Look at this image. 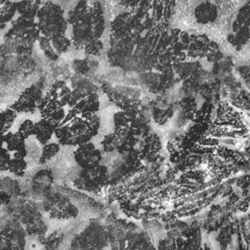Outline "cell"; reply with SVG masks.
Segmentation results:
<instances>
[{"mask_svg":"<svg viewBox=\"0 0 250 250\" xmlns=\"http://www.w3.org/2000/svg\"><path fill=\"white\" fill-rule=\"evenodd\" d=\"M40 7V0H20L16 2L17 13L19 17L26 20H34Z\"/></svg>","mask_w":250,"mask_h":250,"instance_id":"obj_16","label":"cell"},{"mask_svg":"<svg viewBox=\"0 0 250 250\" xmlns=\"http://www.w3.org/2000/svg\"><path fill=\"white\" fill-rule=\"evenodd\" d=\"M51 45L54 49V51L60 56L62 53H65L69 47L71 46V40L68 38L65 33L63 34H56L53 36H50Z\"/></svg>","mask_w":250,"mask_h":250,"instance_id":"obj_18","label":"cell"},{"mask_svg":"<svg viewBox=\"0 0 250 250\" xmlns=\"http://www.w3.org/2000/svg\"><path fill=\"white\" fill-rule=\"evenodd\" d=\"M233 104H235V106L240 107L242 109H247L249 108V98L248 95H241L238 98H236L235 102H233Z\"/></svg>","mask_w":250,"mask_h":250,"instance_id":"obj_29","label":"cell"},{"mask_svg":"<svg viewBox=\"0 0 250 250\" xmlns=\"http://www.w3.org/2000/svg\"><path fill=\"white\" fill-rule=\"evenodd\" d=\"M10 199H11L10 194L7 191H5L2 188H0V205L8 204Z\"/></svg>","mask_w":250,"mask_h":250,"instance_id":"obj_31","label":"cell"},{"mask_svg":"<svg viewBox=\"0 0 250 250\" xmlns=\"http://www.w3.org/2000/svg\"><path fill=\"white\" fill-rule=\"evenodd\" d=\"M83 50L90 56H98L103 50V43L101 39H93L83 47Z\"/></svg>","mask_w":250,"mask_h":250,"instance_id":"obj_24","label":"cell"},{"mask_svg":"<svg viewBox=\"0 0 250 250\" xmlns=\"http://www.w3.org/2000/svg\"><path fill=\"white\" fill-rule=\"evenodd\" d=\"M56 126L47 121L46 119L41 118L39 121L34 123V132L33 137L36 139V141L44 146L47 143L50 142L52 137L54 136Z\"/></svg>","mask_w":250,"mask_h":250,"instance_id":"obj_14","label":"cell"},{"mask_svg":"<svg viewBox=\"0 0 250 250\" xmlns=\"http://www.w3.org/2000/svg\"><path fill=\"white\" fill-rule=\"evenodd\" d=\"M194 17L196 21L201 24L214 22L218 17L217 6L211 2L200 3L194 10Z\"/></svg>","mask_w":250,"mask_h":250,"instance_id":"obj_12","label":"cell"},{"mask_svg":"<svg viewBox=\"0 0 250 250\" xmlns=\"http://www.w3.org/2000/svg\"><path fill=\"white\" fill-rule=\"evenodd\" d=\"M181 107L184 109L186 114L190 118H193L196 112V102L191 97H187L181 101Z\"/></svg>","mask_w":250,"mask_h":250,"instance_id":"obj_26","label":"cell"},{"mask_svg":"<svg viewBox=\"0 0 250 250\" xmlns=\"http://www.w3.org/2000/svg\"><path fill=\"white\" fill-rule=\"evenodd\" d=\"M36 19L40 35L47 37L63 34L68 26L62 7L52 2H47L39 7Z\"/></svg>","mask_w":250,"mask_h":250,"instance_id":"obj_1","label":"cell"},{"mask_svg":"<svg viewBox=\"0 0 250 250\" xmlns=\"http://www.w3.org/2000/svg\"><path fill=\"white\" fill-rule=\"evenodd\" d=\"M60 151V145L58 143H47L43 146L39 155V163L45 164L52 160Z\"/></svg>","mask_w":250,"mask_h":250,"instance_id":"obj_21","label":"cell"},{"mask_svg":"<svg viewBox=\"0 0 250 250\" xmlns=\"http://www.w3.org/2000/svg\"><path fill=\"white\" fill-rule=\"evenodd\" d=\"M74 160L84 170L100 165L102 160L101 151L91 142L80 145L73 153Z\"/></svg>","mask_w":250,"mask_h":250,"instance_id":"obj_5","label":"cell"},{"mask_svg":"<svg viewBox=\"0 0 250 250\" xmlns=\"http://www.w3.org/2000/svg\"><path fill=\"white\" fill-rule=\"evenodd\" d=\"M12 158V154L7 148L0 144V172H5L8 169V163Z\"/></svg>","mask_w":250,"mask_h":250,"instance_id":"obj_28","label":"cell"},{"mask_svg":"<svg viewBox=\"0 0 250 250\" xmlns=\"http://www.w3.org/2000/svg\"><path fill=\"white\" fill-rule=\"evenodd\" d=\"M82 234L95 250H101L107 244V234L103 226L99 224L93 223Z\"/></svg>","mask_w":250,"mask_h":250,"instance_id":"obj_8","label":"cell"},{"mask_svg":"<svg viewBox=\"0 0 250 250\" xmlns=\"http://www.w3.org/2000/svg\"><path fill=\"white\" fill-rule=\"evenodd\" d=\"M18 113L8 107L0 112V135H4L10 131L17 119Z\"/></svg>","mask_w":250,"mask_h":250,"instance_id":"obj_17","label":"cell"},{"mask_svg":"<svg viewBox=\"0 0 250 250\" xmlns=\"http://www.w3.org/2000/svg\"><path fill=\"white\" fill-rule=\"evenodd\" d=\"M160 4H162L163 6L173 9L175 6V0H157Z\"/></svg>","mask_w":250,"mask_h":250,"instance_id":"obj_32","label":"cell"},{"mask_svg":"<svg viewBox=\"0 0 250 250\" xmlns=\"http://www.w3.org/2000/svg\"><path fill=\"white\" fill-rule=\"evenodd\" d=\"M54 135L58 140L59 145L62 146H71L72 134L67 123H62L55 128Z\"/></svg>","mask_w":250,"mask_h":250,"instance_id":"obj_19","label":"cell"},{"mask_svg":"<svg viewBox=\"0 0 250 250\" xmlns=\"http://www.w3.org/2000/svg\"><path fill=\"white\" fill-rule=\"evenodd\" d=\"M160 149L161 142L159 137L155 133L148 132L145 136H143L141 150L145 157L153 158L157 156Z\"/></svg>","mask_w":250,"mask_h":250,"instance_id":"obj_13","label":"cell"},{"mask_svg":"<svg viewBox=\"0 0 250 250\" xmlns=\"http://www.w3.org/2000/svg\"><path fill=\"white\" fill-rule=\"evenodd\" d=\"M26 169H27V162L25 158L12 157L8 163L7 171L10 172L15 177L21 178L25 174Z\"/></svg>","mask_w":250,"mask_h":250,"instance_id":"obj_20","label":"cell"},{"mask_svg":"<svg viewBox=\"0 0 250 250\" xmlns=\"http://www.w3.org/2000/svg\"><path fill=\"white\" fill-rule=\"evenodd\" d=\"M199 66L200 64L197 61H185L172 64L175 75H178L180 78L185 80L192 78L194 74L197 73Z\"/></svg>","mask_w":250,"mask_h":250,"instance_id":"obj_15","label":"cell"},{"mask_svg":"<svg viewBox=\"0 0 250 250\" xmlns=\"http://www.w3.org/2000/svg\"><path fill=\"white\" fill-rule=\"evenodd\" d=\"M47 94L62 107H63L64 105H68L71 99L70 88L66 85L64 81L62 80L55 81Z\"/></svg>","mask_w":250,"mask_h":250,"instance_id":"obj_11","label":"cell"},{"mask_svg":"<svg viewBox=\"0 0 250 250\" xmlns=\"http://www.w3.org/2000/svg\"><path fill=\"white\" fill-rule=\"evenodd\" d=\"M211 42L205 34H190L187 50V61H197L206 58Z\"/></svg>","mask_w":250,"mask_h":250,"instance_id":"obj_7","label":"cell"},{"mask_svg":"<svg viewBox=\"0 0 250 250\" xmlns=\"http://www.w3.org/2000/svg\"><path fill=\"white\" fill-rule=\"evenodd\" d=\"M106 170L104 166L98 165L90 169H84V172L79 180L82 181L84 187L88 189H93L102 186L105 180Z\"/></svg>","mask_w":250,"mask_h":250,"instance_id":"obj_9","label":"cell"},{"mask_svg":"<svg viewBox=\"0 0 250 250\" xmlns=\"http://www.w3.org/2000/svg\"><path fill=\"white\" fill-rule=\"evenodd\" d=\"M172 116H173V110H171L169 108L168 109L156 108L153 110V113H152L153 120L157 124H160V125L166 123Z\"/></svg>","mask_w":250,"mask_h":250,"instance_id":"obj_25","label":"cell"},{"mask_svg":"<svg viewBox=\"0 0 250 250\" xmlns=\"http://www.w3.org/2000/svg\"><path fill=\"white\" fill-rule=\"evenodd\" d=\"M0 188H1V182H0Z\"/></svg>","mask_w":250,"mask_h":250,"instance_id":"obj_33","label":"cell"},{"mask_svg":"<svg viewBox=\"0 0 250 250\" xmlns=\"http://www.w3.org/2000/svg\"><path fill=\"white\" fill-rule=\"evenodd\" d=\"M71 250H95L85 239L83 234L76 236L70 245Z\"/></svg>","mask_w":250,"mask_h":250,"instance_id":"obj_27","label":"cell"},{"mask_svg":"<svg viewBox=\"0 0 250 250\" xmlns=\"http://www.w3.org/2000/svg\"><path fill=\"white\" fill-rule=\"evenodd\" d=\"M42 98V88L38 84H32L21 93L18 100L12 104L10 108L17 113L32 114L37 110L38 104Z\"/></svg>","mask_w":250,"mask_h":250,"instance_id":"obj_3","label":"cell"},{"mask_svg":"<svg viewBox=\"0 0 250 250\" xmlns=\"http://www.w3.org/2000/svg\"><path fill=\"white\" fill-rule=\"evenodd\" d=\"M23 139L27 140L28 138H30L31 136H33V132H34V122L30 119H25L23 120L17 131Z\"/></svg>","mask_w":250,"mask_h":250,"instance_id":"obj_23","label":"cell"},{"mask_svg":"<svg viewBox=\"0 0 250 250\" xmlns=\"http://www.w3.org/2000/svg\"><path fill=\"white\" fill-rule=\"evenodd\" d=\"M73 108L78 115H85L90 113H96L100 109V99L97 93H90L80 98Z\"/></svg>","mask_w":250,"mask_h":250,"instance_id":"obj_10","label":"cell"},{"mask_svg":"<svg viewBox=\"0 0 250 250\" xmlns=\"http://www.w3.org/2000/svg\"><path fill=\"white\" fill-rule=\"evenodd\" d=\"M0 144L12 154V157L25 158L27 156L26 140L23 139L18 132H11L0 135Z\"/></svg>","mask_w":250,"mask_h":250,"instance_id":"obj_6","label":"cell"},{"mask_svg":"<svg viewBox=\"0 0 250 250\" xmlns=\"http://www.w3.org/2000/svg\"><path fill=\"white\" fill-rule=\"evenodd\" d=\"M50 216L60 220H71L78 214L77 207L63 194H55L48 203Z\"/></svg>","mask_w":250,"mask_h":250,"instance_id":"obj_4","label":"cell"},{"mask_svg":"<svg viewBox=\"0 0 250 250\" xmlns=\"http://www.w3.org/2000/svg\"><path fill=\"white\" fill-rule=\"evenodd\" d=\"M17 13L16 2L8 1L0 6V23L5 24L13 20L15 14Z\"/></svg>","mask_w":250,"mask_h":250,"instance_id":"obj_22","label":"cell"},{"mask_svg":"<svg viewBox=\"0 0 250 250\" xmlns=\"http://www.w3.org/2000/svg\"><path fill=\"white\" fill-rule=\"evenodd\" d=\"M103 88L108 99L119 106L121 110H133L139 107L140 92L138 89L128 86L105 87L104 85Z\"/></svg>","mask_w":250,"mask_h":250,"instance_id":"obj_2","label":"cell"},{"mask_svg":"<svg viewBox=\"0 0 250 250\" xmlns=\"http://www.w3.org/2000/svg\"><path fill=\"white\" fill-rule=\"evenodd\" d=\"M119 3L128 8H138L141 4V0H118Z\"/></svg>","mask_w":250,"mask_h":250,"instance_id":"obj_30","label":"cell"}]
</instances>
